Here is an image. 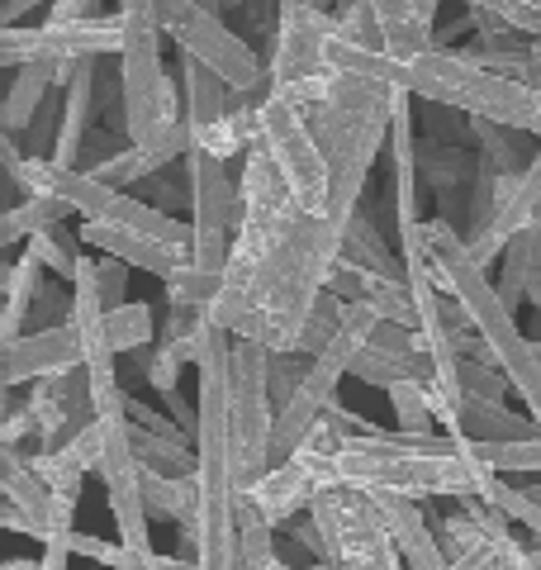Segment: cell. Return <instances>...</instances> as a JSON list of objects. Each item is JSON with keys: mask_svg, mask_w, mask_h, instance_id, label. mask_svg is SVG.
<instances>
[{"mask_svg": "<svg viewBox=\"0 0 541 570\" xmlns=\"http://www.w3.org/2000/svg\"><path fill=\"white\" fill-rule=\"evenodd\" d=\"M333 43V10L314 6V0H285L276 52H270V96L299 105V110H318L323 100L337 91V71L328 67Z\"/></svg>", "mask_w": 541, "mask_h": 570, "instance_id": "obj_7", "label": "cell"}, {"mask_svg": "<svg viewBox=\"0 0 541 570\" xmlns=\"http://www.w3.org/2000/svg\"><path fill=\"white\" fill-rule=\"evenodd\" d=\"M228 352L233 337L200 318V428H195V570H238L243 561V499H247V456L228 414Z\"/></svg>", "mask_w": 541, "mask_h": 570, "instance_id": "obj_2", "label": "cell"}, {"mask_svg": "<svg viewBox=\"0 0 541 570\" xmlns=\"http://www.w3.org/2000/svg\"><path fill=\"white\" fill-rule=\"evenodd\" d=\"M342 262L366 266V272H381V276H409V272H404V257L385 247L381 228L366 219V209H361L356 219L347 224V238H342Z\"/></svg>", "mask_w": 541, "mask_h": 570, "instance_id": "obj_30", "label": "cell"}, {"mask_svg": "<svg viewBox=\"0 0 541 570\" xmlns=\"http://www.w3.org/2000/svg\"><path fill=\"white\" fill-rule=\"evenodd\" d=\"M77 67L81 62H29V67L14 71V86H10L6 105H0V134H14V138L29 134V124L43 115L52 86L67 91V81L77 77Z\"/></svg>", "mask_w": 541, "mask_h": 570, "instance_id": "obj_21", "label": "cell"}, {"mask_svg": "<svg viewBox=\"0 0 541 570\" xmlns=\"http://www.w3.org/2000/svg\"><path fill=\"white\" fill-rule=\"evenodd\" d=\"M71 371H86V347L77 328H48V333H24L20 343H0V385L24 390L39 381H58Z\"/></svg>", "mask_w": 541, "mask_h": 570, "instance_id": "obj_16", "label": "cell"}, {"mask_svg": "<svg viewBox=\"0 0 541 570\" xmlns=\"http://www.w3.org/2000/svg\"><path fill=\"white\" fill-rule=\"evenodd\" d=\"M328 490H333V456L299 448L291 461H281V466H270L262 480H252L243 513L262 519L266 528H291L299 513L314 509Z\"/></svg>", "mask_w": 541, "mask_h": 570, "instance_id": "obj_15", "label": "cell"}, {"mask_svg": "<svg viewBox=\"0 0 541 570\" xmlns=\"http://www.w3.org/2000/svg\"><path fill=\"white\" fill-rule=\"evenodd\" d=\"M342 314H347V305H342V299H337L333 291H328V295H323L318 305H314L309 324H304V337H299V352L309 356V362L333 347V337H337V328H342Z\"/></svg>", "mask_w": 541, "mask_h": 570, "instance_id": "obj_35", "label": "cell"}, {"mask_svg": "<svg viewBox=\"0 0 541 570\" xmlns=\"http://www.w3.org/2000/svg\"><path fill=\"white\" fill-rule=\"evenodd\" d=\"M180 96H186V124H190V138L195 148L214 134L224 129L228 115H233V91L214 77V71H205L200 62L180 58Z\"/></svg>", "mask_w": 541, "mask_h": 570, "instance_id": "obj_24", "label": "cell"}, {"mask_svg": "<svg viewBox=\"0 0 541 570\" xmlns=\"http://www.w3.org/2000/svg\"><path fill=\"white\" fill-rule=\"evenodd\" d=\"M29 466L58 499H81V475H100V428H86L58 452H33Z\"/></svg>", "mask_w": 541, "mask_h": 570, "instance_id": "obj_23", "label": "cell"}, {"mask_svg": "<svg viewBox=\"0 0 541 570\" xmlns=\"http://www.w3.org/2000/svg\"><path fill=\"white\" fill-rule=\"evenodd\" d=\"M180 171L190 181V234H195L190 266L224 276L233 257V234H238V219H243V186L238 176H228L224 163H214L205 153H190Z\"/></svg>", "mask_w": 541, "mask_h": 570, "instance_id": "obj_11", "label": "cell"}, {"mask_svg": "<svg viewBox=\"0 0 541 570\" xmlns=\"http://www.w3.org/2000/svg\"><path fill=\"white\" fill-rule=\"evenodd\" d=\"M537 43H541V33H537Z\"/></svg>", "mask_w": 541, "mask_h": 570, "instance_id": "obj_47", "label": "cell"}, {"mask_svg": "<svg viewBox=\"0 0 541 570\" xmlns=\"http://www.w3.org/2000/svg\"><path fill=\"white\" fill-rule=\"evenodd\" d=\"M494 285H499V299L509 305V314H518L522 299H532L541 309V219L528 228V234H518L509 243Z\"/></svg>", "mask_w": 541, "mask_h": 570, "instance_id": "obj_26", "label": "cell"}, {"mask_svg": "<svg viewBox=\"0 0 541 570\" xmlns=\"http://www.w3.org/2000/svg\"><path fill=\"white\" fill-rule=\"evenodd\" d=\"M427 262H432V276H437L442 295H451L465 309L480 343L494 356V371H503V381L528 404V419L541 433V352L537 343L522 337L518 314H509V305L499 299V285L490 281V272L475 266L461 228H451L446 219H427Z\"/></svg>", "mask_w": 541, "mask_h": 570, "instance_id": "obj_4", "label": "cell"}, {"mask_svg": "<svg viewBox=\"0 0 541 570\" xmlns=\"http://www.w3.org/2000/svg\"><path fill=\"white\" fill-rule=\"evenodd\" d=\"M0 528L10 532H24L33 542H71L77 538V499H58L39 475H33L29 456L20 448H0Z\"/></svg>", "mask_w": 541, "mask_h": 570, "instance_id": "obj_14", "label": "cell"}, {"mask_svg": "<svg viewBox=\"0 0 541 570\" xmlns=\"http://www.w3.org/2000/svg\"><path fill=\"white\" fill-rule=\"evenodd\" d=\"M484 6H490L494 20H503L522 39H537L541 33V0H484Z\"/></svg>", "mask_w": 541, "mask_h": 570, "instance_id": "obj_39", "label": "cell"}, {"mask_svg": "<svg viewBox=\"0 0 541 570\" xmlns=\"http://www.w3.org/2000/svg\"><path fill=\"white\" fill-rule=\"evenodd\" d=\"M304 570H337L333 561H314V566H304Z\"/></svg>", "mask_w": 541, "mask_h": 570, "instance_id": "obj_45", "label": "cell"}, {"mask_svg": "<svg viewBox=\"0 0 541 570\" xmlns=\"http://www.w3.org/2000/svg\"><path fill=\"white\" fill-rule=\"evenodd\" d=\"M390 409H394V419H400V433H409V438L437 433V419H432V409H427V385H394Z\"/></svg>", "mask_w": 541, "mask_h": 570, "instance_id": "obj_34", "label": "cell"}, {"mask_svg": "<svg viewBox=\"0 0 541 570\" xmlns=\"http://www.w3.org/2000/svg\"><path fill=\"white\" fill-rule=\"evenodd\" d=\"M352 376L361 385H375V390H390L394 385H432L437 381V371H432V362L419 352V343H413V333L400 328V324H375L371 333V343L366 352L356 356V366H352Z\"/></svg>", "mask_w": 541, "mask_h": 570, "instance_id": "obj_18", "label": "cell"}, {"mask_svg": "<svg viewBox=\"0 0 541 570\" xmlns=\"http://www.w3.org/2000/svg\"><path fill=\"white\" fill-rule=\"evenodd\" d=\"M238 570H285L276 551V528H266L262 519L243 513V561Z\"/></svg>", "mask_w": 541, "mask_h": 570, "instance_id": "obj_36", "label": "cell"}, {"mask_svg": "<svg viewBox=\"0 0 541 570\" xmlns=\"http://www.w3.org/2000/svg\"><path fill=\"white\" fill-rule=\"evenodd\" d=\"M257 148L276 163L281 181L291 186L304 214H328L333 176H328L323 148L309 129V110H299V105L281 100V96H266L257 110Z\"/></svg>", "mask_w": 541, "mask_h": 570, "instance_id": "obj_9", "label": "cell"}, {"mask_svg": "<svg viewBox=\"0 0 541 570\" xmlns=\"http://www.w3.org/2000/svg\"><path fill=\"white\" fill-rule=\"evenodd\" d=\"M385 58L413 62L437 48V0H375Z\"/></svg>", "mask_w": 541, "mask_h": 570, "instance_id": "obj_20", "label": "cell"}, {"mask_svg": "<svg viewBox=\"0 0 541 570\" xmlns=\"http://www.w3.org/2000/svg\"><path fill=\"white\" fill-rule=\"evenodd\" d=\"M471 452L494 475H541V438H528V442H471Z\"/></svg>", "mask_w": 541, "mask_h": 570, "instance_id": "obj_33", "label": "cell"}, {"mask_svg": "<svg viewBox=\"0 0 541 570\" xmlns=\"http://www.w3.org/2000/svg\"><path fill=\"white\" fill-rule=\"evenodd\" d=\"M96 14H105L96 0H58V6H48L52 24H77V20H96Z\"/></svg>", "mask_w": 541, "mask_h": 570, "instance_id": "obj_42", "label": "cell"}, {"mask_svg": "<svg viewBox=\"0 0 541 570\" xmlns=\"http://www.w3.org/2000/svg\"><path fill=\"white\" fill-rule=\"evenodd\" d=\"M39 291H43V262L24 247V253L6 266V314H0V343H20V337H24L29 314H33V305H39Z\"/></svg>", "mask_w": 541, "mask_h": 570, "instance_id": "obj_27", "label": "cell"}, {"mask_svg": "<svg viewBox=\"0 0 541 570\" xmlns=\"http://www.w3.org/2000/svg\"><path fill=\"white\" fill-rule=\"evenodd\" d=\"M157 14H161V29L176 39L180 58L214 71L233 96L270 86L266 52H257L247 39H238V33L219 20V6H200V0H157Z\"/></svg>", "mask_w": 541, "mask_h": 570, "instance_id": "obj_8", "label": "cell"}, {"mask_svg": "<svg viewBox=\"0 0 541 570\" xmlns=\"http://www.w3.org/2000/svg\"><path fill=\"white\" fill-rule=\"evenodd\" d=\"M124 52H119V105L129 119V142L148 148L157 134L176 129L186 119V96L176 91V81L161 67V14L157 0H124Z\"/></svg>", "mask_w": 541, "mask_h": 570, "instance_id": "obj_6", "label": "cell"}, {"mask_svg": "<svg viewBox=\"0 0 541 570\" xmlns=\"http://www.w3.org/2000/svg\"><path fill=\"white\" fill-rule=\"evenodd\" d=\"M238 186L243 219L233 234L224 291L205 318L238 343L299 352L304 324L328 295V281L342 262L347 224L328 219V214H304L262 148L243 157Z\"/></svg>", "mask_w": 541, "mask_h": 570, "instance_id": "obj_1", "label": "cell"}, {"mask_svg": "<svg viewBox=\"0 0 541 570\" xmlns=\"http://www.w3.org/2000/svg\"><path fill=\"white\" fill-rule=\"evenodd\" d=\"M96 281H100V299H105V314H115L129 305V266L115 262V257H96Z\"/></svg>", "mask_w": 541, "mask_h": 570, "instance_id": "obj_41", "label": "cell"}, {"mask_svg": "<svg viewBox=\"0 0 541 570\" xmlns=\"http://www.w3.org/2000/svg\"><path fill=\"white\" fill-rule=\"evenodd\" d=\"M541 219V142H537V157L532 167L522 176H503L499 181V205H494V224L484 228L480 238H471L465 247H471L475 266H484L490 272L494 257L509 253V243L518 234H528V228Z\"/></svg>", "mask_w": 541, "mask_h": 570, "instance_id": "obj_17", "label": "cell"}, {"mask_svg": "<svg viewBox=\"0 0 541 570\" xmlns=\"http://www.w3.org/2000/svg\"><path fill=\"white\" fill-rule=\"evenodd\" d=\"M100 428V480L110 494V513L119 528V542L134 557L153 561V519H148V499H142V466L134 456V419H129V395L110 409H96Z\"/></svg>", "mask_w": 541, "mask_h": 570, "instance_id": "obj_10", "label": "cell"}, {"mask_svg": "<svg viewBox=\"0 0 541 570\" xmlns=\"http://www.w3.org/2000/svg\"><path fill=\"white\" fill-rule=\"evenodd\" d=\"M29 10H39L33 0H14V6H6L0 10V29H20V14H29Z\"/></svg>", "mask_w": 541, "mask_h": 570, "instance_id": "obj_43", "label": "cell"}, {"mask_svg": "<svg viewBox=\"0 0 541 570\" xmlns=\"http://www.w3.org/2000/svg\"><path fill=\"white\" fill-rule=\"evenodd\" d=\"M228 414L238 428L247 480L270 471V433H276V404H270V352L233 337L228 352Z\"/></svg>", "mask_w": 541, "mask_h": 570, "instance_id": "obj_13", "label": "cell"}, {"mask_svg": "<svg viewBox=\"0 0 541 570\" xmlns=\"http://www.w3.org/2000/svg\"><path fill=\"white\" fill-rule=\"evenodd\" d=\"M90 115H96V58H86L77 67V77L67 81L62 91V129H58V148H52V163L77 167L81 142L90 138Z\"/></svg>", "mask_w": 541, "mask_h": 570, "instance_id": "obj_25", "label": "cell"}, {"mask_svg": "<svg viewBox=\"0 0 541 570\" xmlns=\"http://www.w3.org/2000/svg\"><path fill=\"white\" fill-rule=\"evenodd\" d=\"M148 205L153 209H161V214H171V219H176V214L180 209H190V181H186V171H161V176H153V181H148Z\"/></svg>", "mask_w": 541, "mask_h": 570, "instance_id": "obj_40", "label": "cell"}, {"mask_svg": "<svg viewBox=\"0 0 541 570\" xmlns=\"http://www.w3.org/2000/svg\"><path fill=\"white\" fill-rule=\"evenodd\" d=\"M309 129H314L323 163H328V176H333L328 219L352 224L361 214L366 176L394 129V91L381 81L337 77V91L323 100L318 110H309Z\"/></svg>", "mask_w": 541, "mask_h": 570, "instance_id": "obj_5", "label": "cell"}, {"mask_svg": "<svg viewBox=\"0 0 541 570\" xmlns=\"http://www.w3.org/2000/svg\"><path fill=\"white\" fill-rule=\"evenodd\" d=\"M0 570H43V566H39V557H33V561H29V557H10Z\"/></svg>", "mask_w": 541, "mask_h": 570, "instance_id": "obj_44", "label": "cell"}, {"mask_svg": "<svg viewBox=\"0 0 541 570\" xmlns=\"http://www.w3.org/2000/svg\"><path fill=\"white\" fill-rule=\"evenodd\" d=\"M29 324H33V333H48V328H67L71 324V295L62 291L58 281H43L39 305H33Z\"/></svg>", "mask_w": 541, "mask_h": 570, "instance_id": "obj_38", "label": "cell"}, {"mask_svg": "<svg viewBox=\"0 0 541 570\" xmlns=\"http://www.w3.org/2000/svg\"><path fill=\"white\" fill-rule=\"evenodd\" d=\"M490 466L475 461L471 442L427 433H375V438H347L333 456V490L356 494H404V499H480L490 485Z\"/></svg>", "mask_w": 541, "mask_h": 570, "instance_id": "obj_3", "label": "cell"}, {"mask_svg": "<svg viewBox=\"0 0 541 570\" xmlns=\"http://www.w3.org/2000/svg\"><path fill=\"white\" fill-rule=\"evenodd\" d=\"M67 214L71 209L48 200V195H24V200H14L6 214H0V247H20L29 238L48 234V228H62Z\"/></svg>", "mask_w": 541, "mask_h": 570, "instance_id": "obj_29", "label": "cell"}, {"mask_svg": "<svg viewBox=\"0 0 541 570\" xmlns=\"http://www.w3.org/2000/svg\"><path fill=\"white\" fill-rule=\"evenodd\" d=\"M309 513L323 532V542H328V561L337 570H409L366 494L328 490Z\"/></svg>", "mask_w": 541, "mask_h": 570, "instance_id": "obj_12", "label": "cell"}, {"mask_svg": "<svg viewBox=\"0 0 541 570\" xmlns=\"http://www.w3.org/2000/svg\"><path fill=\"white\" fill-rule=\"evenodd\" d=\"M134 456L142 475H167V480H195V466H200V456L190 452L186 438H157L138 423H134Z\"/></svg>", "mask_w": 541, "mask_h": 570, "instance_id": "obj_28", "label": "cell"}, {"mask_svg": "<svg viewBox=\"0 0 541 570\" xmlns=\"http://www.w3.org/2000/svg\"><path fill=\"white\" fill-rule=\"evenodd\" d=\"M366 499L375 504V513H381V523L394 538V547H400L409 570H451L446 551L437 542V528L427 523L419 499H404V494H366Z\"/></svg>", "mask_w": 541, "mask_h": 570, "instance_id": "obj_19", "label": "cell"}, {"mask_svg": "<svg viewBox=\"0 0 541 570\" xmlns=\"http://www.w3.org/2000/svg\"><path fill=\"white\" fill-rule=\"evenodd\" d=\"M161 324L153 318V305H138V299H129L124 309L105 314V337H110L115 356H138L148 352V343H157Z\"/></svg>", "mask_w": 541, "mask_h": 570, "instance_id": "obj_31", "label": "cell"}, {"mask_svg": "<svg viewBox=\"0 0 541 570\" xmlns=\"http://www.w3.org/2000/svg\"><path fill=\"white\" fill-rule=\"evenodd\" d=\"M537 352H541V337H537Z\"/></svg>", "mask_w": 541, "mask_h": 570, "instance_id": "obj_46", "label": "cell"}, {"mask_svg": "<svg viewBox=\"0 0 541 570\" xmlns=\"http://www.w3.org/2000/svg\"><path fill=\"white\" fill-rule=\"evenodd\" d=\"M81 243L86 247H100V257H115L124 262L129 272H148L167 285L180 266L190 262V253L180 247H161L153 238H138V234H124V228H105V224H81Z\"/></svg>", "mask_w": 541, "mask_h": 570, "instance_id": "obj_22", "label": "cell"}, {"mask_svg": "<svg viewBox=\"0 0 541 570\" xmlns=\"http://www.w3.org/2000/svg\"><path fill=\"white\" fill-rule=\"evenodd\" d=\"M465 442H528L541 438L528 414H509V409H461Z\"/></svg>", "mask_w": 541, "mask_h": 570, "instance_id": "obj_32", "label": "cell"}, {"mask_svg": "<svg viewBox=\"0 0 541 570\" xmlns=\"http://www.w3.org/2000/svg\"><path fill=\"white\" fill-rule=\"evenodd\" d=\"M309 366L314 362L304 352H270V404H276V414L295 400V390L309 376Z\"/></svg>", "mask_w": 541, "mask_h": 570, "instance_id": "obj_37", "label": "cell"}]
</instances>
